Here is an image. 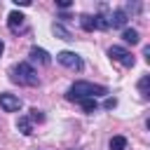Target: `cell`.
Returning <instances> with one entry per match:
<instances>
[{"label":"cell","instance_id":"20","mask_svg":"<svg viewBox=\"0 0 150 150\" xmlns=\"http://www.w3.org/2000/svg\"><path fill=\"white\" fill-rule=\"evenodd\" d=\"M2 52H5V42L0 40V56H2Z\"/></svg>","mask_w":150,"mask_h":150},{"label":"cell","instance_id":"18","mask_svg":"<svg viewBox=\"0 0 150 150\" xmlns=\"http://www.w3.org/2000/svg\"><path fill=\"white\" fill-rule=\"evenodd\" d=\"M56 5H59V9H68V7L73 5V2H70V0H59Z\"/></svg>","mask_w":150,"mask_h":150},{"label":"cell","instance_id":"5","mask_svg":"<svg viewBox=\"0 0 150 150\" xmlns=\"http://www.w3.org/2000/svg\"><path fill=\"white\" fill-rule=\"evenodd\" d=\"M0 108L5 112H16V110H21V98L5 91V94H0Z\"/></svg>","mask_w":150,"mask_h":150},{"label":"cell","instance_id":"3","mask_svg":"<svg viewBox=\"0 0 150 150\" xmlns=\"http://www.w3.org/2000/svg\"><path fill=\"white\" fill-rule=\"evenodd\" d=\"M108 56H110L112 61H117L120 66H124V68H134V63H136V59H134V54H131L129 49H124V47H120V45H112V47L108 49Z\"/></svg>","mask_w":150,"mask_h":150},{"label":"cell","instance_id":"15","mask_svg":"<svg viewBox=\"0 0 150 150\" xmlns=\"http://www.w3.org/2000/svg\"><path fill=\"white\" fill-rule=\"evenodd\" d=\"M148 87H150V75H143V77L138 80V91H141V96H143V98H148V96H150Z\"/></svg>","mask_w":150,"mask_h":150},{"label":"cell","instance_id":"10","mask_svg":"<svg viewBox=\"0 0 150 150\" xmlns=\"http://www.w3.org/2000/svg\"><path fill=\"white\" fill-rule=\"evenodd\" d=\"M16 129H19L23 136H30V134H33V122H30V120L23 115V117H19V122H16Z\"/></svg>","mask_w":150,"mask_h":150},{"label":"cell","instance_id":"12","mask_svg":"<svg viewBox=\"0 0 150 150\" xmlns=\"http://www.w3.org/2000/svg\"><path fill=\"white\" fill-rule=\"evenodd\" d=\"M52 30H54V35H56V38H61V40H73L70 30H68L66 26H61V23H54V26H52Z\"/></svg>","mask_w":150,"mask_h":150},{"label":"cell","instance_id":"11","mask_svg":"<svg viewBox=\"0 0 150 150\" xmlns=\"http://www.w3.org/2000/svg\"><path fill=\"white\" fill-rule=\"evenodd\" d=\"M91 21H94V28H98V30H108V28H110L108 16H103V14H94Z\"/></svg>","mask_w":150,"mask_h":150},{"label":"cell","instance_id":"13","mask_svg":"<svg viewBox=\"0 0 150 150\" xmlns=\"http://www.w3.org/2000/svg\"><path fill=\"white\" fill-rule=\"evenodd\" d=\"M77 103H80V105H82V110H84V112H89V115L98 110V103H96V98H82V101H77Z\"/></svg>","mask_w":150,"mask_h":150},{"label":"cell","instance_id":"9","mask_svg":"<svg viewBox=\"0 0 150 150\" xmlns=\"http://www.w3.org/2000/svg\"><path fill=\"white\" fill-rule=\"evenodd\" d=\"M122 40H124L127 45H138V42H141V35H138L136 28H124V30H122Z\"/></svg>","mask_w":150,"mask_h":150},{"label":"cell","instance_id":"16","mask_svg":"<svg viewBox=\"0 0 150 150\" xmlns=\"http://www.w3.org/2000/svg\"><path fill=\"white\" fill-rule=\"evenodd\" d=\"M80 26H82L87 33H91V30H94V21H91V14H82V16H80Z\"/></svg>","mask_w":150,"mask_h":150},{"label":"cell","instance_id":"8","mask_svg":"<svg viewBox=\"0 0 150 150\" xmlns=\"http://www.w3.org/2000/svg\"><path fill=\"white\" fill-rule=\"evenodd\" d=\"M23 14L21 12H9V16H7V26H9V30L12 33H19L21 28H23Z\"/></svg>","mask_w":150,"mask_h":150},{"label":"cell","instance_id":"19","mask_svg":"<svg viewBox=\"0 0 150 150\" xmlns=\"http://www.w3.org/2000/svg\"><path fill=\"white\" fill-rule=\"evenodd\" d=\"M103 105H105L108 110H112V108L117 105V101H115V98H105V103H103Z\"/></svg>","mask_w":150,"mask_h":150},{"label":"cell","instance_id":"7","mask_svg":"<svg viewBox=\"0 0 150 150\" xmlns=\"http://www.w3.org/2000/svg\"><path fill=\"white\" fill-rule=\"evenodd\" d=\"M30 59H33V61H38L40 66H49V63H52L49 52H47V49H42V47H30Z\"/></svg>","mask_w":150,"mask_h":150},{"label":"cell","instance_id":"14","mask_svg":"<svg viewBox=\"0 0 150 150\" xmlns=\"http://www.w3.org/2000/svg\"><path fill=\"white\" fill-rule=\"evenodd\" d=\"M110 150H127V138L124 136H112L110 143H108Z\"/></svg>","mask_w":150,"mask_h":150},{"label":"cell","instance_id":"6","mask_svg":"<svg viewBox=\"0 0 150 150\" xmlns=\"http://www.w3.org/2000/svg\"><path fill=\"white\" fill-rule=\"evenodd\" d=\"M127 21H129V14H127L124 9H115V12H112V16L108 19L110 28H124V26H127Z\"/></svg>","mask_w":150,"mask_h":150},{"label":"cell","instance_id":"2","mask_svg":"<svg viewBox=\"0 0 150 150\" xmlns=\"http://www.w3.org/2000/svg\"><path fill=\"white\" fill-rule=\"evenodd\" d=\"M9 77H12V82L26 84V87H38V84H40V77H38L35 68H33L30 63H26V61L14 63V66L9 68Z\"/></svg>","mask_w":150,"mask_h":150},{"label":"cell","instance_id":"1","mask_svg":"<svg viewBox=\"0 0 150 150\" xmlns=\"http://www.w3.org/2000/svg\"><path fill=\"white\" fill-rule=\"evenodd\" d=\"M105 94H108V87L80 80V82H75V84L68 87L66 98L68 101H82V98H96V96H105Z\"/></svg>","mask_w":150,"mask_h":150},{"label":"cell","instance_id":"17","mask_svg":"<svg viewBox=\"0 0 150 150\" xmlns=\"http://www.w3.org/2000/svg\"><path fill=\"white\" fill-rule=\"evenodd\" d=\"M28 120H30V122H45V112L38 110V108H33L30 115H28Z\"/></svg>","mask_w":150,"mask_h":150},{"label":"cell","instance_id":"4","mask_svg":"<svg viewBox=\"0 0 150 150\" xmlns=\"http://www.w3.org/2000/svg\"><path fill=\"white\" fill-rule=\"evenodd\" d=\"M56 61H59L61 66H66L68 70H75V73H80V70L84 68V61H82L75 52H68V49L59 52V54H56Z\"/></svg>","mask_w":150,"mask_h":150}]
</instances>
